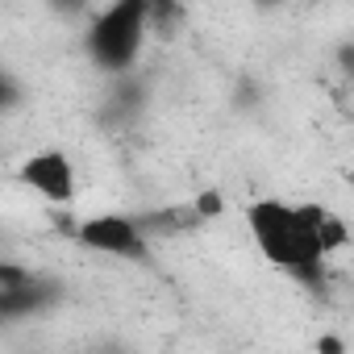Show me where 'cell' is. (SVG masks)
<instances>
[{
    "instance_id": "cell-7",
    "label": "cell",
    "mask_w": 354,
    "mask_h": 354,
    "mask_svg": "<svg viewBox=\"0 0 354 354\" xmlns=\"http://www.w3.org/2000/svg\"><path fill=\"white\" fill-rule=\"evenodd\" d=\"M317 354H346V346H342V337H321Z\"/></svg>"
},
{
    "instance_id": "cell-4",
    "label": "cell",
    "mask_w": 354,
    "mask_h": 354,
    "mask_svg": "<svg viewBox=\"0 0 354 354\" xmlns=\"http://www.w3.org/2000/svg\"><path fill=\"white\" fill-rule=\"evenodd\" d=\"M21 180L46 196L50 205H71L75 201V167L63 150H38L21 162Z\"/></svg>"
},
{
    "instance_id": "cell-2",
    "label": "cell",
    "mask_w": 354,
    "mask_h": 354,
    "mask_svg": "<svg viewBox=\"0 0 354 354\" xmlns=\"http://www.w3.org/2000/svg\"><path fill=\"white\" fill-rule=\"evenodd\" d=\"M146 21H150V9L142 0H121V5L104 9L88 30L92 63L104 71H125L146 42Z\"/></svg>"
},
{
    "instance_id": "cell-1",
    "label": "cell",
    "mask_w": 354,
    "mask_h": 354,
    "mask_svg": "<svg viewBox=\"0 0 354 354\" xmlns=\"http://www.w3.org/2000/svg\"><path fill=\"white\" fill-rule=\"evenodd\" d=\"M246 230L259 246V254L267 263H275L279 271L304 279V283H321L325 279V250L313 234V221L304 213V205H283V201H254L246 209Z\"/></svg>"
},
{
    "instance_id": "cell-3",
    "label": "cell",
    "mask_w": 354,
    "mask_h": 354,
    "mask_svg": "<svg viewBox=\"0 0 354 354\" xmlns=\"http://www.w3.org/2000/svg\"><path fill=\"white\" fill-rule=\"evenodd\" d=\"M75 238L96 250V254H109V259H125V263H142L146 259V234L133 217H121V213H100V217H88L80 221Z\"/></svg>"
},
{
    "instance_id": "cell-6",
    "label": "cell",
    "mask_w": 354,
    "mask_h": 354,
    "mask_svg": "<svg viewBox=\"0 0 354 354\" xmlns=\"http://www.w3.org/2000/svg\"><path fill=\"white\" fill-rule=\"evenodd\" d=\"M221 213V196L217 192H201L196 196V217H217Z\"/></svg>"
},
{
    "instance_id": "cell-5",
    "label": "cell",
    "mask_w": 354,
    "mask_h": 354,
    "mask_svg": "<svg viewBox=\"0 0 354 354\" xmlns=\"http://www.w3.org/2000/svg\"><path fill=\"white\" fill-rule=\"evenodd\" d=\"M304 213H308L313 234H317V242H321L325 254H329V250H342V246L350 242V225H346L337 213H329V209H321V205H304Z\"/></svg>"
}]
</instances>
